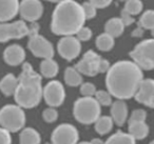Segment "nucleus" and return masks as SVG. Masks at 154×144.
Returning a JSON list of instances; mask_svg holds the SVG:
<instances>
[{"mask_svg": "<svg viewBox=\"0 0 154 144\" xmlns=\"http://www.w3.org/2000/svg\"><path fill=\"white\" fill-rule=\"evenodd\" d=\"M82 5V9H84V12H85V15H86V18L87 19H92L96 16V13H97V8L94 7L90 1L88 2H85Z\"/></svg>", "mask_w": 154, "mask_h": 144, "instance_id": "31", "label": "nucleus"}, {"mask_svg": "<svg viewBox=\"0 0 154 144\" xmlns=\"http://www.w3.org/2000/svg\"><path fill=\"white\" fill-rule=\"evenodd\" d=\"M40 136L34 128H24L20 134V144H39Z\"/></svg>", "mask_w": 154, "mask_h": 144, "instance_id": "22", "label": "nucleus"}, {"mask_svg": "<svg viewBox=\"0 0 154 144\" xmlns=\"http://www.w3.org/2000/svg\"><path fill=\"white\" fill-rule=\"evenodd\" d=\"M125 11H127L132 16L137 15L143 10V2L140 0H126L125 4Z\"/></svg>", "mask_w": 154, "mask_h": 144, "instance_id": "28", "label": "nucleus"}, {"mask_svg": "<svg viewBox=\"0 0 154 144\" xmlns=\"http://www.w3.org/2000/svg\"><path fill=\"white\" fill-rule=\"evenodd\" d=\"M105 144H135V139L130 134L117 131L106 141Z\"/></svg>", "mask_w": 154, "mask_h": 144, "instance_id": "24", "label": "nucleus"}, {"mask_svg": "<svg viewBox=\"0 0 154 144\" xmlns=\"http://www.w3.org/2000/svg\"><path fill=\"white\" fill-rule=\"evenodd\" d=\"M18 86V78H16L14 75L8 74L0 81V91L2 92L5 96L14 95L16 88Z\"/></svg>", "mask_w": 154, "mask_h": 144, "instance_id": "18", "label": "nucleus"}, {"mask_svg": "<svg viewBox=\"0 0 154 144\" xmlns=\"http://www.w3.org/2000/svg\"><path fill=\"white\" fill-rule=\"evenodd\" d=\"M139 26L146 30H153L154 28V11L149 10L141 15L139 19Z\"/></svg>", "mask_w": 154, "mask_h": 144, "instance_id": "27", "label": "nucleus"}, {"mask_svg": "<svg viewBox=\"0 0 154 144\" xmlns=\"http://www.w3.org/2000/svg\"><path fill=\"white\" fill-rule=\"evenodd\" d=\"M3 58H5V61L9 65L12 66L19 65V64H21L24 61L26 52L18 44L10 45L5 51V53H3Z\"/></svg>", "mask_w": 154, "mask_h": 144, "instance_id": "16", "label": "nucleus"}, {"mask_svg": "<svg viewBox=\"0 0 154 144\" xmlns=\"http://www.w3.org/2000/svg\"><path fill=\"white\" fill-rule=\"evenodd\" d=\"M125 24L120 18H112L109 21H107L105 26V31L107 34L112 36L113 38L119 37L125 30Z\"/></svg>", "mask_w": 154, "mask_h": 144, "instance_id": "19", "label": "nucleus"}, {"mask_svg": "<svg viewBox=\"0 0 154 144\" xmlns=\"http://www.w3.org/2000/svg\"><path fill=\"white\" fill-rule=\"evenodd\" d=\"M42 95L41 77L33 70L30 63H24L14 94L16 102L20 107L32 108L38 105Z\"/></svg>", "mask_w": 154, "mask_h": 144, "instance_id": "3", "label": "nucleus"}, {"mask_svg": "<svg viewBox=\"0 0 154 144\" xmlns=\"http://www.w3.org/2000/svg\"><path fill=\"white\" fill-rule=\"evenodd\" d=\"M129 134L135 140H141L149 134V127L145 122H129Z\"/></svg>", "mask_w": 154, "mask_h": 144, "instance_id": "20", "label": "nucleus"}, {"mask_svg": "<svg viewBox=\"0 0 154 144\" xmlns=\"http://www.w3.org/2000/svg\"><path fill=\"white\" fill-rule=\"evenodd\" d=\"M41 75L45 78H53L58 73V64L53 59H43L40 64Z\"/></svg>", "mask_w": 154, "mask_h": 144, "instance_id": "21", "label": "nucleus"}, {"mask_svg": "<svg viewBox=\"0 0 154 144\" xmlns=\"http://www.w3.org/2000/svg\"><path fill=\"white\" fill-rule=\"evenodd\" d=\"M42 117H43V119H45V122L52 123V122H54V121L57 120L58 112L54 107H49V108H47V110H43Z\"/></svg>", "mask_w": 154, "mask_h": 144, "instance_id": "32", "label": "nucleus"}, {"mask_svg": "<svg viewBox=\"0 0 154 144\" xmlns=\"http://www.w3.org/2000/svg\"><path fill=\"white\" fill-rule=\"evenodd\" d=\"M64 81L70 86H77L82 84V76L76 68H68L64 70Z\"/></svg>", "mask_w": 154, "mask_h": 144, "instance_id": "23", "label": "nucleus"}, {"mask_svg": "<svg viewBox=\"0 0 154 144\" xmlns=\"http://www.w3.org/2000/svg\"><path fill=\"white\" fill-rule=\"evenodd\" d=\"M90 2L97 9H103L112 2V0H90Z\"/></svg>", "mask_w": 154, "mask_h": 144, "instance_id": "37", "label": "nucleus"}, {"mask_svg": "<svg viewBox=\"0 0 154 144\" xmlns=\"http://www.w3.org/2000/svg\"><path fill=\"white\" fill-rule=\"evenodd\" d=\"M43 98L48 105L51 107H56L63 103L66 92L63 85L59 81H51L43 88Z\"/></svg>", "mask_w": 154, "mask_h": 144, "instance_id": "9", "label": "nucleus"}, {"mask_svg": "<svg viewBox=\"0 0 154 144\" xmlns=\"http://www.w3.org/2000/svg\"><path fill=\"white\" fill-rule=\"evenodd\" d=\"M87 20L82 5L74 0H63L55 8L51 30L60 36H73L84 26Z\"/></svg>", "mask_w": 154, "mask_h": 144, "instance_id": "2", "label": "nucleus"}, {"mask_svg": "<svg viewBox=\"0 0 154 144\" xmlns=\"http://www.w3.org/2000/svg\"><path fill=\"white\" fill-rule=\"evenodd\" d=\"M91 37H92V31L86 26H82L76 34V38L79 41H88L91 39Z\"/></svg>", "mask_w": 154, "mask_h": 144, "instance_id": "34", "label": "nucleus"}, {"mask_svg": "<svg viewBox=\"0 0 154 144\" xmlns=\"http://www.w3.org/2000/svg\"><path fill=\"white\" fill-rule=\"evenodd\" d=\"M150 144H154V140H153V141H152V142H151V143H150Z\"/></svg>", "mask_w": 154, "mask_h": 144, "instance_id": "44", "label": "nucleus"}, {"mask_svg": "<svg viewBox=\"0 0 154 144\" xmlns=\"http://www.w3.org/2000/svg\"><path fill=\"white\" fill-rule=\"evenodd\" d=\"M152 36L154 37V28H153V30H152Z\"/></svg>", "mask_w": 154, "mask_h": 144, "instance_id": "43", "label": "nucleus"}, {"mask_svg": "<svg viewBox=\"0 0 154 144\" xmlns=\"http://www.w3.org/2000/svg\"><path fill=\"white\" fill-rule=\"evenodd\" d=\"M18 0H0V22L13 19L19 12Z\"/></svg>", "mask_w": 154, "mask_h": 144, "instance_id": "15", "label": "nucleus"}, {"mask_svg": "<svg viewBox=\"0 0 154 144\" xmlns=\"http://www.w3.org/2000/svg\"><path fill=\"white\" fill-rule=\"evenodd\" d=\"M111 117L117 125L122 126L127 120L128 117V107L124 100H117L112 104Z\"/></svg>", "mask_w": 154, "mask_h": 144, "instance_id": "17", "label": "nucleus"}, {"mask_svg": "<svg viewBox=\"0 0 154 144\" xmlns=\"http://www.w3.org/2000/svg\"><path fill=\"white\" fill-rule=\"evenodd\" d=\"M30 34V28L24 21L13 23H0V42H5L10 39L23 38Z\"/></svg>", "mask_w": 154, "mask_h": 144, "instance_id": "7", "label": "nucleus"}, {"mask_svg": "<svg viewBox=\"0 0 154 144\" xmlns=\"http://www.w3.org/2000/svg\"><path fill=\"white\" fill-rule=\"evenodd\" d=\"M0 144H12V138L10 131L5 128H0Z\"/></svg>", "mask_w": 154, "mask_h": 144, "instance_id": "35", "label": "nucleus"}, {"mask_svg": "<svg viewBox=\"0 0 154 144\" xmlns=\"http://www.w3.org/2000/svg\"><path fill=\"white\" fill-rule=\"evenodd\" d=\"M48 1H52V2H61L63 0H48Z\"/></svg>", "mask_w": 154, "mask_h": 144, "instance_id": "41", "label": "nucleus"}, {"mask_svg": "<svg viewBox=\"0 0 154 144\" xmlns=\"http://www.w3.org/2000/svg\"><path fill=\"white\" fill-rule=\"evenodd\" d=\"M58 53L63 59H66L68 61H72L82 51V45L80 41L73 36H64L61 40L58 42L57 45Z\"/></svg>", "mask_w": 154, "mask_h": 144, "instance_id": "10", "label": "nucleus"}, {"mask_svg": "<svg viewBox=\"0 0 154 144\" xmlns=\"http://www.w3.org/2000/svg\"><path fill=\"white\" fill-rule=\"evenodd\" d=\"M135 99L137 102L146 106L154 108V80L146 79L143 80L135 94Z\"/></svg>", "mask_w": 154, "mask_h": 144, "instance_id": "14", "label": "nucleus"}, {"mask_svg": "<svg viewBox=\"0 0 154 144\" xmlns=\"http://www.w3.org/2000/svg\"><path fill=\"white\" fill-rule=\"evenodd\" d=\"M96 87L94 84L90 82L82 83L80 85V93L84 97H94L95 94H96Z\"/></svg>", "mask_w": 154, "mask_h": 144, "instance_id": "30", "label": "nucleus"}, {"mask_svg": "<svg viewBox=\"0 0 154 144\" xmlns=\"http://www.w3.org/2000/svg\"><path fill=\"white\" fill-rule=\"evenodd\" d=\"M101 58L95 52L88 51L84 55L82 59L76 64V70L86 76L93 77L99 73V63Z\"/></svg>", "mask_w": 154, "mask_h": 144, "instance_id": "12", "label": "nucleus"}, {"mask_svg": "<svg viewBox=\"0 0 154 144\" xmlns=\"http://www.w3.org/2000/svg\"><path fill=\"white\" fill-rule=\"evenodd\" d=\"M147 118V112L143 110H135L131 114L130 121L129 122H145Z\"/></svg>", "mask_w": 154, "mask_h": 144, "instance_id": "33", "label": "nucleus"}, {"mask_svg": "<svg viewBox=\"0 0 154 144\" xmlns=\"http://www.w3.org/2000/svg\"><path fill=\"white\" fill-rule=\"evenodd\" d=\"M19 13L24 20L35 22L43 13L42 3L40 0H22L19 5Z\"/></svg>", "mask_w": 154, "mask_h": 144, "instance_id": "13", "label": "nucleus"}, {"mask_svg": "<svg viewBox=\"0 0 154 144\" xmlns=\"http://www.w3.org/2000/svg\"><path fill=\"white\" fill-rule=\"evenodd\" d=\"M95 99L98 101L100 105L109 106L112 104V95L109 92L106 91H97L95 94Z\"/></svg>", "mask_w": 154, "mask_h": 144, "instance_id": "29", "label": "nucleus"}, {"mask_svg": "<svg viewBox=\"0 0 154 144\" xmlns=\"http://www.w3.org/2000/svg\"><path fill=\"white\" fill-rule=\"evenodd\" d=\"M92 144H105L103 141H101L100 139H94V140H92V142H91Z\"/></svg>", "mask_w": 154, "mask_h": 144, "instance_id": "40", "label": "nucleus"}, {"mask_svg": "<svg viewBox=\"0 0 154 144\" xmlns=\"http://www.w3.org/2000/svg\"><path fill=\"white\" fill-rule=\"evenodd\" d=\"M143 81L141 68L135 62L118 61L107 72L106 84L109 93L118 100L134 97Z\"/></svg>", "mask_w": 154, "mask_h": 144, "instance_id": "1", "label": "nucleus"}, {"mask_svg": "<svg viewBox=\"0 0 154 144\" xmlns=\"http://www.w3.org/2000/svg\"><path fill=\"white\" fill-rule=\"evenodd\" d=\"M100 104L93 97H82L74 104V117L84 124L95 123L100 117Z\"/></svg>", "mask_w": 154, "mask_h": 144, "instance_id": "4", "label": "nucleus"}, {"mask_svg": "<svg viewBox=\"0 0 154 144\" xmlns=\"http://www.w3.org/2000/svg\"><path fill=\"white\" fill-rule=\"evenodd\" d=\"M78 131L71 124H61L56 127L52 134V143L53 144H77L78 141Z\"/></svg>", "mask_w": 154, "mask_h": 144, "instance_id": "11", "label": "nucleus"}, {"mask_svg": "<svg viewBox=\"0 0 154 144\" xmlns=\"http://www.w3.org/2000/svg\"><path fill=\"white\" fill-rule=\"evenodd\" d=\"M96 46L98 47L100 51L108 52L114 46V38L110 36L107 33L99 35L96 39Z\"/></svg>", "mask_w": 154, "mask_h": 144, "instance_id": "26", "label": "nucleus"}, {"mask_svg": "<svg viewBox=\"0 0 154 144\" xmlns=\"http://www.w3.org/2000/svg\"><path fill=\"white\" fill-rule=\"evenodd\" d=\"M26 123V115L19 105H9L3 106L0 110V124L2 128L15 133L24 126Z\"/></svg>", "mask_w": 154, "mask_h": 144, "instance_id": "5", "label": "nucleus"}, {"mask_svg": "<svg viewBox=\"0 0 154 144\" xmlns=\"http://www.w3.org/2000/svg\"><path fill=\"white\" fill-rule=\"evenodd\" d=\"M143 34V28H141V26L137 28L136 30H135L134 32L132 33V35H133L134 37H140Z\"/></svg>", "mask_w": 154, "mask_h": 144, "instance_id": "39", "label": "nucleus"}, {"mask_svg": "<svg viewBox=\"0 0 154 144\" xmlns=\"http://www.w3.org/2000/svg\"><path fill=\"white\" fill-rule=\"evenodd\" d=\"M29 49L36 57L43 59H51L54 56L53 45L40 35L36 34L30 36L29 40Z\"/></svg>", "mask_w": 154, "mask_h": 144, "instance_id": "8", "label": "nucleus"}, {"mask_svg": "<svg viewBox=\"0 0 154 144\" xmlns=\"http://www.w3.org/2000/svg\"><path fill=\"white\" fill-rule=\"evenodd\" d=\"M79 144H92L91 142H82V143H79Z\"/></svg>", "mask_w": 154, "mask_h": 144, "instance_id": "42", "label": "nucleus"}, {"mask_svg": "<svg viewBox=\"0 0 154 144\" xmlns=\"http://www.w3.org/2000/svg\"><path fill=\"white\" fill-rule=\"evenodd\" d=\"M113 119L112 117L103 116L99 117L98 120L95 122V129L99 135H106L108 134L113 127Z\"/></svg>", "mask_w": 154, "mask_h": 144, "instance_id": "25", "label": "nucleus"}, {"mask_svg": "<svg viewBox=\"0 0 154 144\" xmlns=\"http://www.w3.org/2000/svg\"><path fill=\"white\" fill-rule=\"evenodd\" d=\"M120 19L122 20L125 26H130V24H132L133 22H134L133 16L131 15V14H129L127 11H125V10L122 11V18H120Z\"/></svg>", "mask_w": 154, "mask_h": 144, "instance_id": "36", "label": "nucleus"}, {"mask_svg": "<svg viewBox=\"0 0 154 144\" xmlns=\"http://www.w3.org/2000/svg\"><path fill=\"white\" fill-rule=\"evenodd\" d=\"M120 1H125V0H120Z\"/></svg>", "mask_w": 154, "mask_h": 144, "instance_id": "45", "label": "nucleus"}, {"mask_svg": "<svg viewBox=\"0 0 154 144\" xmlns=\"http://www.w3.org/2000/svg\"><path fill=\"white\" fill-rule=\"evenodd\" d=\"M110 63L109 61L105 59H101L100 60V63H99V73H106L110 70Z\"/></svg>", "mask_w": 154, "mask_h": 144, "instance_id": "38", "label": "nucleus"}, {"mask_svg": "<svg viewBox=\"0 0 154 144\" xmlns=\"http://www.w3.org/2000/svg\"><path fill=\"white\" fill-rule=\"evenodd\" d=\"M134 62L143 70L154 68V39L143 40L134 47L130 53Z\"/></svg>", "mask_w": 154, "mask_h": 144, "instance_id": "6", "label": "nucleus"}]
</instances>
